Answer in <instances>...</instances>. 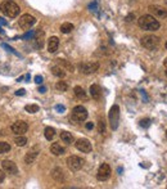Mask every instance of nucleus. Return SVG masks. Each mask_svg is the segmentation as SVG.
Masks as SVG:
<instances>
[{
    "mask_svg": "<svg viewBox=\"0 0 167 189\" xmlns=\"http://www.w3.org/2000/svg\"><path fill=\"white\" fill-rule=\"evenodd\" d=\"M140 126L142 127H149L151 126V120L149 118H143L142 121H140Z\"/></svg>",
    "mask_w": 167,
    "mask_h": 189,
    "instance_id": "nucleus-30",
    "label": "nucleus"
},
{
    "mask_svg": "<svg viewBox=\"0 0 167 189\" xmlns=\"http://www.w3.org/2000/svg\"><path fill=\"white\" fill-rule=\"evenodd\" d=\"M165 46H166V49H167V41H166V44H165Z\"/></svg>",
    "mask_w": 167,
    "mask_h": 189,
    "instance_id": "nucleus-43",
    "label": "nucleus"
},
{
    "mask_svg": "<svg viewBox=\"0 0 167 189\" xmlns=\"http://www.w3.org/2000/svg\"><path fill=\"white\" fill-rule=\"evenodd\" d=\"M50 71H51L53 75L57 76V77H59V79H63V77L66 76V70H64V68H63L62 66H59V64L53 66Z\"/></svg>",
    "mask_w": 167,
    "mask_h": 189,
    "instance_id": "nucleus-18",
    "label": "nucleus"
},
{
    "mask_svg": "<svg viewBox=\"0 0 167 189\" xmlns=\"http://www.w3.org/2000/svg\"><path fill=\"white\" fill-rule=\"evenodd\" d=\"M134 18H135V14H134V13H130L129 15H126V18H125V20H126V22H131Z\"/></svg>",
    "mask_w": 167,
    "mask_h": 189,
    "instance_id": "nucleus-36",
    "label": "nucleus"
},
{
    "mask_svg": "<svg viewBox=\"0 0 167 189\" xmlns=\"http://www.w3.org/2000/svg\"><path fill=\"white\" fill-rule=\"evenodd\" d=\"M138 24L139 27L144 30V31H157L160 30L161 24L156 20V17H153L152 14H144L138 20Z\"/></svg>",
    "mask_w": 167,
    "mask_h": 189,
    "instance_id": "nucleus-1",
    "label": "nucleus"
},
{
    "mask_svg": "<svg viewBox=\"0 0 167 189\" xmlns=\"http://www.w3.org/2000/svg\"><path fill=\"white\" fill-rule=\"evenodd\" d=\"M35 23H36V18H35L33 15H31V14H23L20 18V21H18V26L22 30L31 29Z\"/></svg>",
    "mask_w": 167,
    "mask_h": 189,
    "instance_id": "nucleus-8",
    "label": "nucleus"
},
{
    "mask_svg": "<svg viewBox=\"0 0 167 189\" xmlns=\"http://www.w3.org/2000/svg\"><path fill=\"white\" fill-rule=\"evenodd\" d=\"M98 68H99L98 62H86V63L80 64V70L85 75H91V73L98 71Z\"/></svg>",
    "mask_w": 167,
    "mask_h": 189,
    "instance_id": "nucleus-10",
    "label": "nucleus"
},
{
    "mask_svg": "<svg viewBox=\"0 0 167 189\" xmlns=\"http://www.w3.org/2000/svg\"><path fill=\"white\" fill-rule=\"evenodd\" d=\"M140 44L148 50H153V49H156L158 46V44H160V37L154 36V35H147V36L142 37Z\"/></svg>",
    "mask_w": 167,
    "mask_h": 189,
    "instance_id": "nucleus-3",
    "label": "nucleus"
},
{
    "mask_svg": "<svg viewBox=\"0 0 167 189\" xmlns=\"http://www.w3.org/2000/svg\"><path fill=\"white\" fill-rule=\"evenodd\" d=\"M45 91H46V88H45V86H40V88H39V93L42 94V93H45Z\"/></svg>",
    "mask_w": 167,
    "mask_h": 189,
    "instance_id": "nucleus-40",
    "label": "nucleus"
},
{
    "mask_svg": "<svg viewBox=\"0 0 167 189\" xmlns=\"http://www.w3.org/2000/svg\"><path fill=\"white\" fill-rule=\"evenodd\" d=\"M58 64L62 66L66 71H69V72H73V66L71 63H68L67 61H64V59H58Z\"/></svg>",
    "mask_w": 167,
    "mask_h": 189,
    "instance_id": "nucleus-24",
    "label": "nucleus"
},
{
    "mask_svg": "<svg viewBox=\"0 0 167 189\" xmlns=\"http://www.w3.org/2000/svg\"><path fill=\"white\" fill-rule=\"evenodd\" d=\"M55 109L58 111L59 113H63L64 111H66V107H64V106H60V104H58V106H55Z\"/></svg>",
    "mask_w": 167,
    "mask_h": 189,
    "instance_id": "nucleus-34",
    "label": "nucleus"
},
{
    "mask_svg": "<svg viewBox=\"0 0 167 189\" xmlns=\"http://www.w3.org/2000/svg\"><path fill=\"white\" fill-rule=\"evenodd\" d=\"M24 94H26V90L24 89H20V90L15 91V95H24Z\"/></svg>",
    "mask_w": 167,
    "mask_h": 189,
    "instance_id": "nucleus-38",
    "label": "nucleus"
},
{
    "mask_svg": "<svg viewBox=\"0 0 167 189\" xmlns=\"http://www.w3.org/2000/svg\"><path fill=\"white\" fill-rule=\"evenodd\" d=\"M148 9L156 18H167V9L161 5H149Z\"/></svg>",
    "mask_w": 167,
    "mask_h": 189,
    "instance_id": "nucleus-9",
    "label": "nucleus"
},
{
    "mask_svg": "<svg viewBox=\"0 0 167 189\" xmlns=\"http://www.w3.org/2000/svg\"><path fill=\"white\" fill-rule=\"evenodd\" d=\"M33 41H35V46H36L37 49H41L44 46V31L39 30V31L35 32Z\"/></svg>",
    "mask_w": 167,
    "mask_h": 189,
    "instance_id": "nucleus-15",
    "label": "nucleus"
},
{
    "mask_svg": "<svg viewBox=\"0 0 167 189\" xmlns=\"http://www.w3.org/2000/svg\"><path fill=\"white\" fill-rule=\"evenodd\" d=\"M51 176L54 178L55 180H58V182H62V180H63V171H62V169H59V167L54 169V170H53V173H51Z\"/></svg>",
    "mask_w": 167,
    "mask_h": 189,
    "instance_id": "nucleus-22",
    "label": "nucleus"
},
{
    "mask_svg": "<svg viewBox=\"0 0 167 189\" xmlns=\"http://www.w3.org/2000/svg\"><path fill=\"white\" fill-rule=\"evenodd\" d=\"M55 88H57V90L58 91H67V89H68V85H67V82L66 81H58L57 82V85H55Z\"/></svg>",
    "mask_w": 167,
    "mask_h": 189,
    "instance_id": "nucleus-27",
    "label": "nucleus"
},
{
    "mask_svg": "<svg viewBox=\"0 0 167 189\" xmlns=\"http://www.w3.org/2000/svg\"><path fill=\"white\" fill-rule=\"evenodd\" d=\"M105 131V122L104 120H99V133L103 134Z\"/></svg>",
    "mask_w": 167,
    "mask_h": 189,
    "instance_id": "nucleus-31",
    "label": "nucleus"
},
{
    "mask_svg": "<svg viewBox=\"0 0 167 189\" xmlns=\"http://www.w3.org/2000/svg\"><path fill=\"white\" fill-rule=\"evenodd\" d=\"M90 95L93 99L95 100H99L100 97H102V89L99 85H96V84H93L91 86H90Z\"/></svg>",
    "mask_w": 167,
    "mask_h": 189,
    "instance_id": "nucleus-17",
    "label": "nucleus"
},
{
    "mask_svg": "<svg viewBox=\"0 0 167 189\" xmlns=\"http://www.w3.org/2000/svg\"><path fill=\"white\" fill-rule=\"evenodd\" d=\"M166 138H167V131H166Z\"/></svg>",
    "mask_w": 167,
    "mask_h": 189,
    "instance_id": "nucleus-44",
    "label": "nucleus"
},
{
    "mask_svg": "<svg viewBox=\"0 0 167 189\" xmlns=\"http://www.w3.org/2000/svg\"><path fill=\"white\" fill-rule=\"evenodd\" d=\"M24 109H26V112H29V113H36L39 111V106L37 104H27L24 107Z\"/></svg>",
    "mask_w": 167,
    "mask_h": 189,
    "instance_id": "nucleus-28",
    "label": "nucleus"
},
{
    "mask_svg": "<svg viewBox=\"0 0 167 189\" xmlns=\"http://www.w3.org/2000/svg\"><path fill=\"white\" fill-rule=\"evenodd\" d=\"M75 147L82 152V153H90L93 147H91V143L87 140V139H78L76 143H75Z\"/></svg>",
    "mask_w": 167,
    "mask_h": 189,
    "instance_id": "nucleus-12",
    "label": "nucleus"
},
{
    "mask_svg": "<svg viewBox=\"0 0 167 189\" xmlns=\"http://www.w3.org/2000/svg\"><path fill=\"white\" fill-rule=\"evenodd\" d=\"M166 76H167V71H166Z\"/></svg>",
    "mask_w": 167,
    "mask_h": 189,
    "instance_id": "nucleus-45",
    "label": "nucleus"
},
{
    "mask_svg": "<svg viewBox=\"0 0 167 189\" xmlns=\"http://www.w3.org/2000/svg\"><path fill=\"white\" fill-rule=\"evenodd\" d=\"M87 118V111L85 107L82 106H76L73 109H72V116H71V120L75 122H82Z\"/></svg>",
    "mask_w": 167,
    "mask_h": 189,
    "instance_id": "nucleus-4",
    "label": "nucleus"
},
{
    "mask_svg": "<svg viewBox=\"0 0 167 189\" xmlns=\"http://www.w3.org/2000/svg\"><path fill=\"white\" fill-rule=\"evenodd\" d=\"M73 29H75L73 24L69 23V22H66V23H63L62 26H60V31H62V33H69Z\"/></svg>",
    "mask_w": 167,
    "mask_h": 189,
    "instance_id": "nucleus-25",
    "label": "nucleus"
},
{
    "mask_svg": "<svg viewBox=\"0 0 167 189\" xmlns=\"http://www.w3.org/2000/svg\"><path fill=\"white\" fill-rule=\"evenodd\" d=\"M60 139H62V142L66 143V144H71L73 142V136L68 131H62L60 133Z\"/></svg>",
    "mask_w": 167,
    "mask_h": 189,
    "instance_id": "nucleus-21",
    "label": "nucleus"
},
{
    "mask_svg": "<svg viewBox=\"0 0 167 189\" xmlns=\"http://www.w3.org/2000/svg\"><path fill=\"white\" fill-rule=\"evenodd\" d=\"M59 48V39L57 36H51L48 41V50L50 53H55Z\"/></svg>",
    "mask_w": 167,
    "mask_h": 189,
    "instance_id": "nucleus-16",
    "label": "nucleus"
},
{
    "mask_svg": "<svg viewBox=\"0 0 167 189\" xmlns=\"http://www.w3.org/2000/svg\"><path fill=\"white\" fill-rule=\"evenodd\" d=\"M2 46H3V48H5V49H7L8 51H11V53H13V54H15V55H20V54L17 53V51H15V50H14L13 48H11L9 45H7V44H2Z\"/></svg>",
    "mask_w": 167,
    "mask_h": 189,
    "instance_id": "nucleus-33",
    "label": "nucleus"
},
{
    "mask_svg": "<svg viewBox=\"0 0 167 189\" xmlns=\"http://www.w3.org/2000/svg\"><path fill=\"white\" fill-rule=\"evenodd\" d=\"M0 24H7V21H4V18H0Z\"/></svg>",
    "mask_w": 167,
    "mask_h": 189,
    "instance_id": "nucleus-41",
    "label": "nucleus"
},
{
    "mask_svg": "<svg viewBox=\"0 0 167 189\" xmlns=\"http://www.w3.org/2000/svg\"><path fill=\"white\" fill-rule=\"evenodd\" d=\"M44 134H45V138L48 140H51L55 136V129L48 126V127H45V131H44Z\"/></svg>",
    "mask_w": 167,
    "mask_h": 189,
    "instance_id": "nucleus-23",
    "label": "nucleus"
},
{
    "mask_svg": "<svg viewBox=\"0 0 167 189\" xmlns=\"http://www.w3.org/2000/svg\"><path fill=\"white\" fill-rule=\"evenodd\" d=\"M4 179H5V171L4 170H0V184L4 182Z\"/></svg>",
    "mask_w": 167,
    "mask_h": 189,
    "instance_id": "nucleus-37",
    "label": "nucleus"
},
{
    "mask_svg": "<svg viewBox=\"0 0 167 189\" xmlns=\"http://www.w3.org/2000/svg\"><path fill=\"white\" fill-rule=\"evenodd\" d=\"M2 167L5 173L8 174H12V175H15L18 173V169H17V165L14 164L13 161H9V160H4L2 162Z\"/></svg>",
    "mask_w": 167,
    "mask_h": 189,
    "instance_id": "nucleus-13",
    "label": "nucleus"
},
{
    "mask_svg": "<svg viewBox=\"0 0 167 189\" xmlns=\"http://www.w3.org/2000/svg\"><path fill=\"white\" fill-rule=\"evenodd\" d=\"M111 174H112L111 166L108 164H102L98 169V173H96V179H98L99 182H105V180L109 179Z\"/></svg>",
    "mask_w": 167,
    "mask_h": 189,
    "instance_id": "nucleus-7",
    "label": "nucleus"
},
{
    "mask_svg": "<svg viewBox=\"0 0 167 189\" xmlns=\"http://www.w3.org/2000/svg\"><path fill=\"white\" fill-rule=\"evenodd\" d=\"M14 143L18 145V147H24V145L27 144V138H26V136H23V135H18L14 139Z\"/></svg>",
    "mask_w": 167,
    "mask_h": 189,
    "instance_id": "nucleus-26",
    "label": "nucleus"
},
{
    "mask_svg": "<svg viewBox=\"0 0 167 189\" xmlns=\"http://www.w3.org/2000/svg\"><path fill=\"white\" fill-rule=\"evenodd\" d=\"M11 151V145L5 143V142H0V154H3V153H7V152H9Z\"/></svg>",
    "mask_w": 167,
    "mask_h": 189,
    "instance_id": "nucleus-29",
    "label": "nucleus"
},
{
    "mask_svg": "<svg viewBox=\"0 0 167 189\" xmlns=\"http://www.w3.org/2000/svg\"><path fill=\"white\" fill-rule=\"evenodd\" d=\"M118 121H120V107L117 104L112 106L109 111V124L113 130H116L118 127Z\"/></svg>",
    "mask_w": 167,
    "mask_h": 189,
    "instance_id": "nucleus-6",
    "label": "nucleus"
},
{
    "mask_svg": "<svg viewBox=\"0 0 167 189\" xmlns=\"http://www.w3.org/2000/svg\"><path fill=\"white\" fill-rule=\"evenodd\" d=\"M163 64H165V67H166V68H167V58H166V59H165V62H163Z\"/></svg>",
    "mask_w": 167,
    "mask_h": 189,
    "instance_id": "nucleus-42",
    "label": "nucleus"
},
{
    "mask_svg": "<svg viewBox=\"0 0 167 189\" xmlns=\"http://www.w3.org/2000/svg\"><path fill=\"white\" fill-rule=\"evenodd\" d=\"M85 126H86L87 130H91V129L94 127V124H93V122H86V125H85Z\"/></svg>",
    "mask_w": 167,
    "mask_h": 189,
    "instance_id": "nucleus-39",
    "label": "nucleus"
},
{
    "mask_svg": "<svg viewBox=\"0 0 167 189\" xmlns=\"http://www.w3.org/2000/svg\"><path fill=\"white\" fill-rule=\"evenodd\" d=\"M73 93H75V95H76L78 99H84V100L87 99L86 93H85V90H84L81 86H75V88H73Z\"/></svg>",
    "mask_w": 167,
    "mask_h": 189,
    "instance_id": "nucleus-20",
    "label": "nucleus"
},
{
    "mask_svg": "<svg viewBox=\"0 0 167 189\" xmlns=\"http://www.w3.org/2000/svg\"><path fill=\"white\" fill-rule=\"evenodd\" d=\"M39 156V147H33L32 149H30L27 153H26V157H24V162L26 164H33L35 160H36V157Z\"/></svg>",
    "mask_w": 167,
    "mask_h": 189,
    "instance_id": "nucleus-14",
    "label": "nucleus"
},
{
    "mask_svg": "<svg viewBox=\"0 0 167 189\" xmlns=\"http://www.w3.org/2000/svg\"><path fill=\"white\" fill-rule=\"evenodd\" d=\"M33 35H35V32H33V31H29L27 33H24V35L22 36V39H23V40H27V39H32V37H33Z\"/></svg>",
    "mask_w": 167,
    "mask_h": 189,
    "instance_id": "nucleus-32",
    "label": "nucleus"
},
{
    "mask_svg": "<svg viewBox=\"0 0 167 189\" xmlns=\"http://www.w3.org/2000/svg\"><path fill=\"white\" fill-rule=\"evenodd\" d=\"M0 9H2V12L7 17H9V18H15V17L18 15L20 12H21L20 7L17 5L14 2H12V0H7L5 3H3L2 7H0Z\"/></svg>",
    "mask_w": 167,
    "mask_h": 189,
    "instance_id": "nucleus-2",
    "label": "nucleus"
},
{
    "mask_svg": "<svg viewBox=\"0 0 167 189\" xmlns=\"http://www.w3.org/2000/svg\"><path fill=\"white\" fill-rule=\"evenodd\" d=\"M67 166L71 171H78L84 166V160L78 156H69L67 158Z\"/></svg>",
    "mask_w": 167,
    "mask_h": 189,
    "instance_id": "nucleus-5",
    "label": "nucleus"
},
{
    "mask_svg": "<svg viewBox=\"0 0 167 189\" xmlns=\"http://www.w3.org/2000/svg\"><path fill=\"white\" fill-rule=\"evenodd\" d=\"M42 76H40V75H37V76H35V82H36V84H42Z\"/></svg>",
    "mask_w": 167,
    "mask_h": 189,
    "instance_id": "nucleus-35",
    "label": "nucleus"
},
{
    "mask_svg": "<svg viewBox=\"0 0 167 189\" xmlns=\"http://www.w3.org/2000/svg\"><path fill=\"white\" fill-rule=\"evenodd\" d=\"M27 130H29V125L24 121H15L12 125V131L15 135H23L24 133H27Z\"/></svg>",
    "mask_w": 167,
    "mask_h": 189,
    "instance_id": "nucleus-11",
    "label": "nucleus"
},
{
    "mask_svg": "<svg viewBox=\"0 0 167 189\" xmlns=\"http://www.w3.org/2000/svg\"><path fill=\"white\" fill-rule=\"evenodd\" d=\"M50 152H51V154H54V156H62L64 153V148L59 143H53L50 145Z\"/></svg>",
    "mask_w": 167,
    "mask_h": 189,
    "instance_id": "nucleus-19",
    "label": "nucleus"
}]
</instances>
